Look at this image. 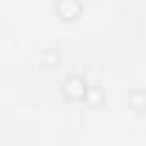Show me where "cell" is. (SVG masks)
<instances>
[{
  "instance_id": "cell-2",
  "label": "cell",
  "mask_w": 146,
  "mask_h": 146,
  "mask_svg": "<svg viewBox=\"0 0 146 146\" xmlns=\"http://www.w3.org/2000/svg\"><path fill=\"white\" fill-rule=\"evenodd\" d=\"M54 12H57L60 20L72 23V20H78V17H80L83 3H80V0H57V3H54Z\"/></svg>"
},
{
  "instance_id": "cell-3",
  "label": "cell",
  "mask_w": 146,
  "mask_h": 146,
  "mask_svg": "<svg viewBox=\"0 0 146 146\" xmlns=\"http://www.w3.org/2000/svg\"><path fill=\"white\" fill-rule=\"evenodd\" d=\"M126 100H129V106H132L135 112H143V109H146V89H132Z\"/></svg>"
},
{
  "instance_id": "cell-4",
  "label": "cell",
  "mask_w": 146,
  "mask_h": 146,
  "mask_svg": "<svg viewBox=\"0 0 146 146\" xmlns=\"http://www.w3.org/2000/svg\"><path fill=\"white\" fill-rule=\"evenodd\" d=\"M100 98H103L100 89H89V92H86V100H92V103H100Z\"/></svg>"
},
{
  "instance_id": "cell-1",
  "label": "cell",
  "mask_w": 146,
  "mask_h": 146,
  "mask_svg": "<svg viewBox=\"0 0 146 146\" xmlns=\"http://www.w3.org/2000/svg\"><path fill=\"white\" fill-rule=\"evenodd\" d=\"M63 98L66 100H86V92H89V83H86V78L83 75H69L66 80H63Z\"/></svg>"
}]
</instances>
